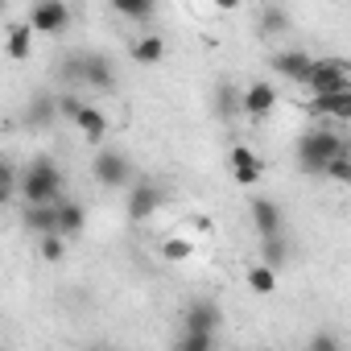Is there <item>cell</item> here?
<instances>
[{"instance_id": "1", "label": "cell", "mask_w": 351, "mask_h": 351, "mask_svg": "<svg viewBox=\"0 0 351 351\" xmlns=\"http://www.w3.org/2000/svg\"><path fill=\"white\" fill-rule=\"evenodd\" d=\"M62 186H66V178H62V169H58L54 157H34L17 173V195H21L25 207H50V203H58Z\"/></svg>"}, {"instance_id": "2", "label": "cell", "mask_w": 351, "mask_h": 351, "mask_svg": "<svg viewBox=\"0 0 351 351\" xmlns=\"http://www.w3.org/2000/svg\"><path fill=\"white\" fill-rule=\"evenodd\" d=\"M293 153H298V169H302V173H322L339 153H347V141H343V132L310 128V132H302V136H298Z\"/></svg>"}, {"instance_id": "3", "label": "cell", "mask_w": 351, "mask_h": 351, "mask_svg": "<svg viewBox=\"0 0 351 351\" xmlns=\"http://www.w3.org/2000/svg\"><path fill=\"white\" fill-rule=\"evenodd\" d=\"M62 66H66V71H62L66 79L91 87V91H112V87H116V66H112V58L99 54V50H79V54H71Z\"/></svg>"}, {"instance_id": "4", "label": "cell", "mask_w": 351, "mask_h": 351, "mask_svg": "<svg viewBox=\"0 0 351 351\" xmlns=\"http://www.w3.org/2000/svg\"><path fill=\"white\" fill-rule=\"evenodd\" d=\"M310 95H335V91H351V62L347 58H314L310 75H306Z\"/></svg>"}, {"instance_id": "5", "label": "cell", "mask_w": 351, "mask_h": 351, "mask_svg": "<svg viewBox=\"0 0 351 351\" xmlns=\"http://www.w3.org/2000/svg\"><path fill=\"white\" fill-rule=\"evenodd\" d=\"M25 25H29V34H50V38H54V34H66V25H71V5H66V0H34Z\"/></svg>"}, {"instance_id": "6", "label": "cell", "mask_w": 351, "mask_h": 351, "mask_svg": "<svg viewBox=\"0 0 351 351\" xmlns=\"http://www.w3.org/2000/svg\"><path fill=\"white\" fill-rule=\"evenodd\" d=\"M91 173H95L99 186L120 191V186H128V178H132V161H128V153H120V149H104V153H95Z\"/></svg>"}, {"instance_id": "7", "label": "cell", "mask_w": 351, "mask_h": 351, "mask_svg": "<svg viewBox=\"0 0 351 351\" xmlns=\"http://www.w3.org/2000/svg\"><path fill=\"white\" fill-rule=\"evenodd\" d=\"M219 326H223V310L207 298H195L182 310V335H215Z\"/></svg>"}, {"instance_id": "8", "label": "cell", "mask_w": 351, "mask_h": 351, "mask_svg": "<svg viewBox=\"0 0 351 351\" xmlns=\"http://www.w3.org/2000/svg\"><path fill=\"white\" fill-rule=\"evenodd\" d=\"M161 203H165V191L153 186V182H141V186L128 191V219L132 223H145V219H153L161 211Z\"/></svg>"}, {"instance_id": "9", "label": "cell", "mask_w": 351, "mask_h": 351, "mask_svg": "<svg viewBox=\"0 0 351 351\" xmlns=\"http://www.w3.org/2000/svg\"><path fill=\"white\" fill-rule=\"evenodd\" d=\"M277 99H281V95H277L273 83H252V87L240 91V112L256 120V116H269V112L277 108Z\"/></svg>"}, {"instance_id": "10", "label": "cell", "mask_w": 351, "mask_h": 351, "mask_svg": "<svg viewBox=\"0 0 351 351\" xmlns=\"http://www.w3.org/2000/svg\"><path fill=\"white\" fill-rule=\"evenodd\" d=\"M252 232L261 236V240H273V236H281V223H285V215H281V207L273 203V199H252Z\"/></svg>"}, {"instance_id": "11", "label": "cell", "mask_w": 351, "mask_h": 351, "mask_svg": "<svg viewBox=\"0 0 351 351\" xmlns=\"http://www.w3.org/2000/svg\"><path fill=\"white\" fill-rule=\"evenodd\" d=\"M261 173H265L261 153L248 149V145H236V149H232V178H236L240 186H252V182H261Z\"/></svg>"}, {"instance_id": "12", "label": "cell", "mask_w": 351, "mask_h": 351, "mask_svg": "<svg viewBox=\"0 0 351 351\" xmlns=\"http://www.w3.org/2000/svg\"><path fill=\"white\" fill-rule=\"evenodd\" d=\"M310 112H314V116H326V120H335V128H343V124L351 120V91L314 95V99H310Z\"/></svg>"}, {"instance_id": "13", "label": "cell", "mask_w": 351, "mask_h": 351, "mask_svg": "<svg viewBox=\"0 0 351 351\" xmlns=\"http://www.w3.org/2000/svg\"><path fill=\"white\" fill-rule=\"evenodd\" d=\"M83 223H87V211H83L75 199L62 195V199L54 203V236H62V240H66V236H79Z\"/></svg>"}, {"instance_id": "14", "label": "cell", "mask_w": 351, "mask_h": 351, "mask_svg": "<svg viewBox=\"0 0 351 351\" xmlns=\"http://www.w3.org/2000/svg\"><path fill=\"white\" fill-rule=\"evenodd\" d=\"M310 54L306 50H281L277 58H273V71L281 75V79H289V83H306V75H310Z\"/></svg>"}, {"instance_id": "15", "label": "cell", "mask_w": 351, "mask_h": 351, "mask_svg": "<svg viewBox=\"0 0 351 351\" xmlns=\"http://www.w3.org/2000/svg\"><path fill=\"white\" fill-rule=\"evenodd\" d=\"M54 120H58V95L38 91V95L29 99V108H25V124H29V128H50Z\"/></svg>"}, {"instance_id": "16", "label": "cell", "mask_w": 351, "mask_h": 351, "mask_svg": "<svg viewBox=\"0 0 351 351\" xmlns=\"http://www.w3.org/2000/svg\"><path fill=\"white\" fill-rule=\"evenodd\" d=\"M5 54H9L13 62H25V58L34 54V34H29V25H25V21L5 29Z\"/></svg>"}, {"instance_id": "17", "label": "cell", "mask_w": 351, "mask_h": 351, "mask_svg": "<svg viewBox=\"0 0 351 351\" xmlns=\"http://www.w3.org/2000/svg\"><path fill=\"white\" fill-rule=\"evenodd\" d=\"M161 58H165L161 34H141V38L132 42V62H136V66H157Z\"/></svg>"}, {"instance_id": "18", "label": "cell", "mask_w": 351, "mask_h": 351, "mask_svg": "<svg viewBox=\"0 0 351 351\" xmlns=\"http://www.w3.org/2000/svg\"><path fill=\"white\" fill-rule=\"evenodd\" d=\"M75 124H79V132H83L87 141H104V136H108V116H104L95 104H83L79 116H75Z\"/></svg>"}, {"instance_id": "19", "label": "cell", "mask_w": 351, "mask_h": 351, "mask_svg": "<svg viewBox=\"0 0 351 351\" xmlns=\"http://www.w3.org/2000/svg\"><path fill=\"white\" fill-rule=\"evenodd\" d=\"M191 256H195V244H191V236H186V232L165 236V240H161V261H165V265H186Z\"/></svg>"}, {"instance_id": "20", "label": "cell", "mask_w": 351, "mask_h": 351, "mask_svg": "<svg viewBox=\"0 0 351 351\" xmlns=\"http://www.w3.org/2000/svg\"><path fill=\"white\" fill-rule=\"evenodd\" d=\"M21 228L34 236H54V203L50 207H25L21 211Z\"/></svg>"}, {"instance_id": "21", "label": "cell", "mask_w": 351, "mask_h": 351, "mask_svg": "<svg viewBox=\"0 0 351 351\" xmlns=\"http://www.w3.org/2000/svg\"><path fill=\"white\" fill-rule=\"evenodd\" d=\"M248 289L252 293H261V298H269V293H277V273L273 269H265L261 261L248 269Z\"/></svg>"}, {"instance_id": "22", "label": "cell", "mask_w": 351, "mask_h": 351, "mask_svg": "<svg viewBox=\"0 0 351 351\" xmlns=\"http://www.w3.org/2000/svg\"><path fill=\"white\" fill-rule=\"evenodd\" d=\"M285 29H289V13L277 9V5H265L261 9V34L273 38V34H285Z\"/></svg>"}, {"instance_id": "23", "label": "cell", "mask_w": 351, "mask_h": 351, "mask_svg": "<svg viewBox=\"0 0 351 351\" xmlns=\"http://www.w3.org/2000/svg\"><path fill=\"white\" fill-rule=\"evenodd\" d=\"M261 244H265V256H261V265L277 273V269L289 261V244H285V236H273V240H261Z\"/></svg>"}, {"instance_id": "24", "label": "cell", "mask_w": 351, "mask_h": 351, "mask_svg": "<svg viewBox=\"0 0 351 351\" xmlns=\"http://www.w3.org/2000/svg\"><path fill=\"white\" fill-rule=\"evenodd\" d=\"M17 195V165L9 157H0V207H9Z\"/></svg>"}, {"instance_id": "25", "label": "cell", "mask_w": 351, "mask_h": 351, "mask_svg": "<svg viewBox=\"0 0 351 351\" xmlns=\"http://www.w3.org/2000/svg\"><path fill=\"white\" fill-rule=\"evenodd\" d=\"M120 17H128V21H149L157 9H153V0H116V5H112Z\"/></svg>"}, {"instance_id": "26", "label": "cell", "mask_w": 351, "mask_h": 351, "mask_svg": "<svg viewBox=\"0 0 351 351\" xmlns=\"http://www.w3.org/2000/svg\"><path fill=\"white\" fill-rule=\"evenodd\" d=\"M322 173H326V178H330V182H339V186H347V182H351V153H339V157H335V161H330V165H326Z\"/></svg>"}, {"instance_id": "27", "label": "cell", "mask_w": 351, "mask_h": 351, "mask_svg": "<svg viewBox=\"0 0 351 351\" xmlns=\"http://www.w3.org/2000/svg\"><path fill=\"white\" fill-rule=\"evenodd\" d=\"M38 252H42V261L58 265V261L66 256V240H62V236H42V240H38Z\"/></svg>"}, {"instance_id": "28", "label": "cell", "mask_w": 351, "mask_h": 351, "mask_svg": "<svg viewBox=\"0 0 351 351\" xmlns=\"http://www.w3.org/2000/svg\"><path fill=\"white\" fill-rule=\"evenodd\" d=\"M173 351H215V335H178Z\"/></svg>"}, {"instance_id": "29", "label": "cell", "mask_w": 351, "mask_h": 351, "mask_svg": "<svg viewBox=\"0 0 351 351\" xmlns=\"http://www.w3.org/2000/svg\"><path fill=\"white\" fill-rule=\"evenodd\" d=\"M215 108H219L223 116L240 112V95H236V87H219V91H215Z\"/></svg>"}, {"instance_id": "30", "label": "cell", "mask_w": 351, "mask_h": 351, "mask_svg": "<svg viewBox=\"0 0 351 351\" xmlns=\"http://www.w3.org/2000/svg\"><path fill=\"white\" fill-rule=\"evenodd\" d=\"M83 104H87L83 95H75V91H66V95H58V116H62V120H75Z\"/></svg>"}, {"instance_id": "31", "label": "cell", "mask_w": 351, "mask_h": 351, "mask_svg": "<svg viewBox=\"0 0 351 351\" xmlns=\"http://www.w3.org/2000/svg\"><path fill=\"white\" fill-rule=\"evenodd\" d=\"M306 351H343V347H339V339H335L330 330H318V335L310 339V347H306Z\"/></svg>"}]
</instances>
